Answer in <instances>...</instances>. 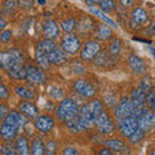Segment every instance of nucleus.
I'll use <instances>...</instances> for the list:
<instances>
[{"mask_svg":"<svg viewBox=\"0 0 155 155\" xmlns=\"http://www.w3.org/2000/svg\"><path fill=\"white\" fill-rule=\"evenodd\" d=\"M0 66L5 70L13 79H26V70L23 66V57L21 51L11 49L0 52Z\"/></svg>","mask_w":155,"mask_h":155,"instance_id":"nucleus-1","label":"nucleus"},{"mask_svg":"<svg viewBox=\"0 0 155 155\" xmlns=\"http://www.w3.org/2000/svg\"><path fill=\"white\" fill-rule=\"evenodd\" d=\"M79 109H80V106L78 105V102L74 98H71V97L64 98L60 102V105L57 106V110H56L57 119L65 123L67 120L79 115Z\"/></svg>","mask_w":155,"mask_h":155,"instance_id":"nucleus-2","label":"nucleus"},{"mask_svg":"<svg viewBox=\"0 0 155 155\" xmlns=\"http://www.w3.org/2000/svg\"><path fill=\"white\" fill-rule=\"evenodd\" d=\"M138 114L140 113L134 109V106H133L129 97H123V98H120V101L115 105V109H114V116L118 120L127 118V116H136V118H137Z\"/></svg>","mask_w":155,"mask_h":155,"instance_id":"nucleus-3","label":"nucleus"},{"mask_svg":"<svg viewBox=\"0 0 155 155\" xmlns=\"http://www.w3.org/2000/svg\"><path fill=\"white\" fill-rule=\"evenodd\" d=\"M137 124L138 129H141L143 133L150 132L155 127V111L151 109L142 107L137 115Z\"/></svg>","mask_w":155,"mask_h":155,"instance_id":"nucleus-4","label":"nucleus"},{"mask_svg":"<svg viewBox=\"0 0 155 155\" xmlns=\"http://www.w3.org/2000/svg\"><path fill=\"white\" fill-rule=\"evenodd\" d=\"M80 39L75 34H66L61 39V49L67 54H75L80 49Z\"/></svg>","mask_w":155,"mask_h":155,"instance_id":"nucleus-5","label":"nucleus"},{"mask_svg":"<svg viewBox=\"0 0 155 155\" xmlns=\"http://www.w3.org/2000/svg\"><path fill=\"white\" fill-rule=\"evenodd\" d=\"M94 125H96V128L98 129L101 133H104V134H110V133H113L114 129H115V125H114L113 120H111L110 115H109V113H107L106 110H104L102 113H101V114L96 118Z\"/></svg>","mask_w":155,"mask_h":155,"instance_id":"nucleus-6","label":"nucleus"},{"mask_svg":"<svg viewBox=\"0 0 155 155\" xmlns=\"http://www.w3.org/2000/svg\"><path fill=\"white\" fill-rule=\"evenodd\" d=\"M100 52H101L100 43L97 40H88L83 45V48H81V51H80V60L91 62V61L94 60L96 56Z\"/></svg>","mask_w":155,"mask_h":155,"instance_id":"nucleus-7","label":"nucleus"},{"mask_svg":"<svg viewBox=\"0 0 155 155\" xmlns=\"http://www.w3.org/2000/svg\"><path fill=\"white\" fill-rule=\"evenodd\" d=\"M118 129L122 133L123 137H129L130 134H133L136 130L138 129V124H137V118L136 116H127L118 120Z\"/></svg>","mask_w":155,"mask_h":155,"instance_id":"nucleus-8","label":"nucleus"},{"mask_svg":"<svg viewBox=\"0 0 155 155\" xmlns=\"http://www.w3.org/2000/svg\"><path fill=\"white\" fill-rule=\"evenodd\" d=\"M74 89L80 97L84 98H92L96 94V88L84 79H76L74 81Z\"/></svg>","mask_w":155,"mask_h":155,"instance_id":"nucleus-9","label":"nucleus"},{"mask_svg":"<svg viewBox=\"0 0 155 155\" xmlns=\"http://www.w3.org/2000/svg\"><path fill=\"white\" fill-rule=\"evenodd\" d=\"M34 127L40 133H49L54 127V119L49 115H39L34 120Z\"/></svg>","mask_w":155,"mask_h":155,"instance_id":"nucleus-10","label":"nucleus"},{"mask_svg":"<svg viewBox=\"0 0 155 155\" xmlns=\"http://www.w3.org/2000/svg\"><path fill=\"white\" fill-rule=\"evenodd\" d=\"M26 70V79L32 84H44L45 81V74L41 69H39L38 66L28 65L25 67Z\"/></svg>","mask_w":155,"mask_h":155,"instance_id":"nucleus-11","label":"nucleus"},{"mask_svg":"<svg viewBox=\"0 0 155 155\" xmlns=\"http://www.w3.org/2000/svg\"><path fill=\"white\" fill-rule=\"evenodd\" d=\"M3 122L12 124L14 127H17L18 129H23L28 120H27V116H25L22 113H19V111H9Z\"/></svg>","mask_w":155,"mask_h":155,"instance_id":"nucleus-12","label":"nucleus"},{"mask_svg":"<svg viewBox=\"0 0 155 155\" xmlns=\"http://www.w3.org/2000/svg\"><path fill=\"white\" fill-rule=\"evenodd\" d=\"M43 35L45 36V39H51L54 40L60 36V26L57 25V22L52 18H48L43 23Z\"/></svg>","mask_w":155,"mask_h":155,"instance_id":"nucleus-13","label":"nucleus"},{"mask_svg":"<svg viewBox=\"0 0 155 155\" xmlns=\"http://www.w3.org/2000/svg\"><path fill=\"white\" fill-rule=\"evenodd\" d=\"M18 132L19 129L9 123L3 122L2 125H0V137L5 142H12L13 140H16L18 137Z\"/></svg>","mask_w":155,"mask_h":155,"instance_id":"nucleus-14","label":"nucleus"},{"mask_svg":"<svg viewBox=\"0 0 155 155\" xmlns=\"http://www.w3.org/2000/svg\"><path fill=\"white\" fill-rule=\"evenodd\" d=\"M79 118L85 125V128H91L94 124V115L92 113V110L89 107L88 104H84L83 106H80L79 109Z\"/></svg>","mask_w":155,"mask_h":155,"instance_id":"nucleus-15","label":"nucleus"},{"mask_svg":"<svg viewBox=\"0 0 155 155\" xmlns=\"http://www.w3.org/2000/svg\"><path fill=\"white\" fill-rule=\"evenodd\" d=\"M130 16H132V25L134 26H142L149 23V13L142 8H134Z\"/></svg>","mask_w":155,"mask_h":155,"instance_id":"nucleus-16","label":"nucleus"},{"mask_svg":"<svg viewBox=\"0 0 155 155\" xmlns=\"http://www.w3.org/2000/svg\"><path fill=\"white\" fill-rule=\"evenodd\" d=\"M128 64L132 71H134L136 74H143L146 71V62L137 54H130L128 58Z\"/></svg>","mask_w":155,"mask_h":155,"instance_id":"nucleus-17","label":"nucleus"},{"mask_svg":"<svg viewBox=\"0 0 155 155\" xmlns=\"http://www.w3.org/2000/svg\"><path fill=\"white\" fill-rule=\"evenodd\" d=\"M105 147L110 149L111 151H115V153H125L128 151V146L127 143L123 142L122 140H118V138H109L106 140V141L104 142Z\"/></svg>","mask_w":155,"mask_h":155,"instance_id":"nucleus-18","label":"nucleus"},{"mask_svg":"<svg viewBox=\"0 0 155 155\" xmlns=\"http://www.w3.org/2000/svg\"><path fill=\"white\" fill-rule=\"evenodd\" d=\"M49 62L53 65H62L67 61V53L61 49V47H56L51 53H48Z\"/></svg>","mask_w":155,"mask_h":155,"instance_id":"nucleus-19","label":"nucleus"},{"mask_svg":"<svg viewBox=\"0 0 155 155\" xmlns=\"http://www.w3.org/2000/svg\"><path fill=\"white\" fill-rule=\"evenodd\" d=\"M18 110H19V113H22L27 118L35 119L39 116V109L36 107V105H34L31 102H19Z\"/></svg>","mask_w":155,"mask_h":155,"instance_id":"nucleus-20","label":"nucleus"},{"mask_svg":"<svg viewBox=\"0 0 155 155\" xmlns=\"http://www.w3.org/2000/svg\"><path fill=\"white\" fill-rule=\"evenodd\" d=\"M94 35L98 40L106 41V40H109V39L113 38V31H111L109 25H106V23H100V25H97L96 30H94Z\"/></svg>","mask_w":155,"mask_h":155,"instance_id":"nucleus-21","label":"nucleus"},{"mask_svg":"<svg viewBox=\"0 0 155 155\" xmlns=\"http://www.w3.org/2000/svg\"><path fill=\"white\" fill-rule=\"evenodd\" d=\"M14 146H16V150H17V155H31L28 141L25 136H19V137H17Z\"/></svg>","mask_w":155,"mask_h":155,"instance_id":"nucleus-22","label":"nucleus"},{"mask_svg":"<svg viewBox=\"0 0 155 155\" xmlns=\"http://www.w3.org/2000/svg\"><path fill=\"white\" fill-rule=\"evenodd\" d=\"M65 124H66L67 129H69L70 132H72V133H81L84 129H87L85 125L83 124V122L80 120L79 115L75 116V118H72V119H70V120H67V122H65Z\"/></svg>","mask_w":155,"mask_h":155,"instance_id":"nucleus-23","label":"nucleus"},{"mask_svg":"<svg viewBox=\"0 0 155 155\" xmlns=\"http://www.w3.org/2000/svg\"><path fill=\"white\" fill-rule=\"evenodd\" d=\"M14 92H16V94L18 97H21L23 100H27V101L36 98V92L31 88H27L25 85H17L16 88H14Z\"/></svg>","mask_w":155,"mask_h":155,"instance_id":"nucleus-24","label":"nucleus"},{"mask_svg":"<svg viewBox=\"0 0 155 155\" xmlns=\"http://www.w3.org/2000/svg\"><path fill=\"white\" fill-rule=\"evenodd\" d=\"M35 61H36L38 66L41 67V69H48L51 65L48 54L44 51H41L39 47H36V49H35Z\"/></svg>","mask_w":155,"mask_h":155,"instance_id":"nucleus-25","label":"nucleus"},{"mask_svg":"<svg viewBox=\"0 0 155 155\" xmlns=\"http://www.w3.org/2000/svg\"><path fill=\"white\" fill-rule=\"evenodd\" d=\"M88 9H89V12L93 14V16H96V17H98L100 19H102V21L106 23V25H109V26H113L114 28H116L118 27V25H116V22L115 21H113L110 17H107L106 14L101 11V9H97V8H94V7H88Z\"/></svg>","mask_w":155,"mask_h":155,"instance_id":"nucleus-26","label":"nucleus"},{"mask_svg":"<svg viewBox=\"0 0 155 155\" xmlns=\"http://www.w3.org/2000/svg\"><path fill=\"white\" fill-rule=\"evenodd\" d=\"M31 155H45V145L40 137H34L31 146Z\"/></svg>","mask_w":155,"mask_h":155,"instance_id":"nucleus-27","label":"nucleus"},{"mask_svg":"<svg viewBox=\"0 0 155 155\" xmlns=\"http://www.w3.org/2000/svg\"><path fill=\"white\" fill-rule=\"evenodd\" d=\"M122 52V40L118 38H114L109 44V53L111 57H118Z\"/></svg>","mask_w":155,"mask_h":155,"instance_id":"nucleus-28","label":"nucleus"},{"mask_svg":"<svg viewBox=\"0 0 155 155\" xmlns=\"http://www.w3.org/2000/svg\"><path fill=\"white\" fill-rule=\"evenodd\" d=\"M76 28L81 34H87L93 30V22H92V19L89 17H84L81 18V21L79 23H76Z\"/></svg>","mask_w":155,"mask_h":155,"instance_id":"nucleus-29","label":"nucleus"},{"mask_svg":"<svg viewBox=\"0 0 155 155\" xmlns=\"http://www.w3.org/2000/svg\"><path fill=\"white\" fill-rule=\"evenodd\" d=\"M38 47L40 48L41 51H44L47 54H48V53H51V52L56 47H58V45L54 43V40H51V39H43V40L39 41Z\"/></svg>","mask_w":155,"mask_h":155,"instance_id":"nucleus-30","label":"nucleus"},{"mask_svg":"<svg viewBox=\"0 0 155 155\" xmlns=\"http://www.w3.org/2000/svg\"><path fill=\"white\" fill-rule=\"evenodd\" d=\"M76 23L78 22L75 18H67L65 21H62L61 28H62V31H65L66 34H71L76 28Z\"/></svg>","mask_w":155,"mask_h":155,"instance_id":"nucleus-31","label":"nucleus"},{"mask_svg":"<svg viewBox=\"0 0 155 155\" xmlns=\"http://www.w3.org/2000/svg\"><path fill=\"white\" fill-rule=\"evenodd\" d=\"M93 62H94L96 66L105 67L106 65H110V57H107V53H106V52H100L96 56Z\"/></svg>","mask_w":155,"mask_h":155,"instance_id":"nucleus-32","label":"nucleus"},{"mask_svg":"<svg viewBox=\"0 0 155 155\" xmlns=\"http://www.w3.org/2000/svg\"><path fill=\"white\" fill-rule=\"evenodd\" d=\"M0 155H17L16 146L12 142H5L0 146Z\"/></svg>","mask_w":155,"mask_h":155,"instance_id":"nucleus-33","label":"nucleus"},{"mask_svg":"<svg viewBox=\"0 0 155 155\" xmlns=\"http://www.w3.org/2000/svg\"><path fill=\"white\" fill-rule=\"evenodd\" d=\"M48 93L52 98L54 100H62L64 98V89L60 88V87H49V89H48Z\"/></svg>","mask_w":155,"mask_h":155,"instance_id":"nucleus-34","label":"nucleus"},{"mask_svg":"<svg viewBox=\"0 0 155 155\" xmlns=\"http://www.w3.org/2000/svg\"><path fill=\"white\" fill-rule=\"evenodd\" d=\"M115 8H116V4H115L114 0H104V2L100 4V9L104 13L105 12H107V13L113 12V11H115Z\"/></svg>","mask_w":155,"mask_h":155,"instance_id":"nucleus-35","label":"nucleus"},{"mask_svg":"<svg viewBox=\"0 0 155 155\" xmlns=\"http://www.w3.org/2000/svg\"><path fill=\"white\" fill-rule=\"evenodd\" d=\"M138 88L141 89L145 94H147L153 88V83H151V80H150V78H143V79L140 81Z\"/></svg>","mask_w":155,"mask_h":155,"instance_id":"nucleus-36","label":"nucleus"},{"mask_svg":"<svg viewBox=\"0 0 155 155\" xmlns=\"http://www.w3.org/2000/svg\"><path fill=\"white\" fill-rule=\"evenodd\" d=\"M143 136H145V133L142 132V130H141V129H137L133 134H130V136H129L128 140H129V142H130V143H138V142L143 138Z\"/></svg>","mask_w":155,"mask_h":155,"instance_id":"nucleus-37","label":"nucleus"},{"mask_svg":"<svg viewBox=\"0 0 155 155\" xmlns=\"http://www.w3.org/2000/svg\"><path fill=\"white\" fill-rule=\"evenodd\" d=\"M145 101H146L149 109H151V110L155 111V91H150L149 93L146 94V98H145Z\"/></svg>","mask_w":155,"mask_h":155,"instance_id":"nucleus-38","label":"nucleus"},{"mask_svg":"<svg viewBox=\"0 0 155 155\" xmlns=\"http://www.w3.org/2000/svg\"><path fill=\"white\" fill-rule=\"evenodd\" d=\"M17 7H18V0H5V2H4V8H5L8 12L14 11Z\"/></svg>","mask_w":155,"mask_h":155,"instance_id":"nucleus-39","label":"nucleus"},{"mask_svg":"<svg viewBox=\"0 0 155 155\" xmlns=\"http://www.w3.org/2000/svg\"><path fill=\"white\" fill-rule=\"evenodd\" d=\"M56 142L49 141L45 145V155H56Z\"/></svg>","mask_w":155,"mask_h":155,"instance_id":"nucleus-40","label":"nucleus"},{"mask_svg":"<svg viewBox=\"0 0 155 155\" xmlns=\"http://www.w3.org/2000/svg\"><path fill=\"white\" fill-rule=\"evenodd\" d=\"M104 101L106 104H107L109 107H114V106L116 105V100H115V94H106Z\"/></svg>","mask_w":155,"mask_h":155,"instance_id":"nucleus-41","label":"nucleus"},{"mask_svg":"<svg viewBox=\"0 0 155 155\" xmlns=\"http://www.w3.org/2000/svg\"><path fill=\"white\" fill-rule=\"evenodd\" d=\"M71 67H72V71L76 72V74H83V72H85L84 66L81 64H79V62H74Z\"/></svg>","mask_w":155,"mask_h":155,"instance_id":"nucleus-42","label":"nucleus"},{"mask_svg":"<svg viewBox=\"0 0 155 155\" xmlns=\"http://www.w3.org/2000/svg\"><path fill=\"white\" fill-rule=\"evenodd\" d=\"M62 155H79V151L72 146H67L62 150Z\"/></svg>","mask_w":155,"mask_h":155,"instance_id":"nucleus-43","label":"nucleus"},{"mask_svg":"<svg viewBox=\"0 0 155 155\" xmlns=\"http://www.w3.org/2000/svg\"><path fill=\"white\" fill-rule=\"evenodd\" d=\"M12 38V31L11 30H4L3 34L0 35V40H2L3 43H8L9 40H11Z\"/></svg>","mask_w":155,"mask_h":155,"instance_id":"nucleus-44","label":"nucleus"},{"mask_svg":"<svg viewBox=\"0 0 155 155\" xmlns=\"http://www.w3.org/2000/svg\"><path fill=\"white\" fill-rule=\"evenodd\" d=\"M8 97H9V92L7 89V87L0 83V98L2 100H8Z\"/></svg>","mask_w":155,"mask_h":155,"instance_id":"nucleus-45","label":"nucleus"},{"mask_svg":"<svg viewBox=\"0 0 155 155\" xmlns=\"http://www.w3.org/2000/svg\"><path fill=\"white\" fill-rule=\"evenodd\" d=\"M8 113H9V111H8L7 105H4V104L0 105V120H4V118L7 116Z\"/></svg>","mask_w":155,"mask_h":155,"instance_id":"nucleus-46","label":"nucleus"},{"mask_svg":"<svg viewBox=\"0 0 155 155\" xmlns=\"http://www.w3.org/2000/svg\"><path fill=\"white\" fill-rule=\"evenodd\" d=\"M119 4L123 9H128L133 5V0H119Z\"/></svg>","mask_w":155,"mask_h":155,"instance_id":"nucleus-47","label":"nucleus"},{"mask_svg":"<svg viewBox=\"0 0 155 155\" xmlns=\"http://www.w3.org/2000/svg\"><path fill=\"white\" fill-rule=\"evenodd\" d=\"M98 155H113V151H111L110 149H107V147H104V149L100 150Z\"/></svg>","mask_w":155,"mask_h":155,"instance_id":"nucleus-48","label":"nucleus"},{"mask_svg":"<svg viewBox=\"0 0 155 155\" xmlns=\"http://www.w3.org/2000/svg\"><path fill=\"white\" fill-rule=\"evenodd\" d=\"M104 0H85V3L88 4L89 7H92V5H96V4H101Z\"/></svg>","mask_w":155,"mask_h":155,"instance_id":"nucleus-49","label":"nucleus"},{"mask_svg":"<svg viewBox=\"0 0 155 155\" xmlns=\"http://www.w3.org/2000/svg\"><path fill=\"white\" fill-rule=\"evenodd\" d=\"M149 51H150V53L154 56V58H155V48L154 47H149Z\"/></svg>","mask_w":155,"mask_h":155,"instance_id":"nucleus-50","label":"nucleus"},{"mask_svg":"<svg viewBox=\"0 0 155 155\" xmlns=\"http://www.w3.org/2000/svg\"><path fill=\"white\" fill-rule=\"evenodd\" d=\"M45 109H47V110H53V104L51 105L49 102H48V104L45 105Z\"/></svg>","mask_w":155,"mask_h":155,"instance_id":"nucleus-51","label":"nucleus"},{"mask_svg":"<svg viewBox=\"0 0 155 155\" xmlns=\"http://www.w3.org/2000/svg\"><path fill=\"white\" fill-rule=\"evenodd\" d=\"M150 32H151V34H155V23H153V25L150 26Z\"/></svg>","mask_w":155,"mask_h":155,"instance_id":"nucleus-52","label":"nucleus"},{"mask_svg":"<svg viewBox=\"0 0 155 155\" xmlns=\"http://www.w3.org/2000/svg\"><path fill=\"white\" fill-rule=\"evenodd\" d=\"M38 3H39V4H44L45 0H38Z\"/></svg>","mask_w":155,"mask_h":155,"instance_id":"nucleus-53","label":"nucleus"},{"mask_svg":"<svg viewBox=\"0 0 155 155\" xmlns=\"http://www.w3.org/2000/svg\"><path fill=\"white\" fill-rule=\"evenodd\" d=\"M149 155H155V149L154 150H151V151H150V154Z\"/></svg>","mask_w":155,"mask_h":155,"instance_id":"nucleus-54","label":"nucleus"},{"mask_svg":"<svg viewBox=\"0 0 155 155\" xmlns=\"http://www.w3.org/2000/svg\"><path fill=\"white\" fill-rule=\"evenodd\" d=\"M0 83H2V76H0Z\"/></svg>","mask_w":155,"mask_h":155,"instance_id":"nucleus-55","label":"nucleus"}]
</instances>
